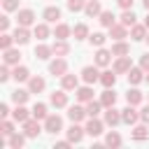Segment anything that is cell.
I'll use <instances>...</instances> for the list:
<instances>
[{
	"mask_svg": "<svg viewBox=\"0 0 149 149\" xmlns=\"http://www.w3.org/2000/svg\"><path fill=\"white\" fill-rule=\"evenodd\" d=\"M44 130H47V133H54V135L61 133V130H63V119H61L58 114H49V116L44 119Z\"/></svg>",
	"mask_w": 149,
	"mask_h": 149,
	"instance_id": "obj_1",
	"label": "cell"
},
{
	"mask_svg": "<svg viewBox=\"0 0 149 149\" xmlns=\"http://www.w3.org/2000/svg\"><path fill=\"white\" fill-rule=\"evenodd\" d=\"M86 116H88V114H86V107H81V105H70V107H68V119H70L72 123H81Z\"/></svg>",
	"mask_w": 149,
	"mask_h": 149,
	"instance_id": "obj_2",
	"label": "cell"
},
{
	"mask_svg": "<svg viewBox=\"0 0 149 149\" xmlns=\"http://www.w3.org/2000/svg\"><path fill=\"white\" fill-rule=\"evenodd\" d=\"M49 72H51L54 77H63V74L68 72V63H65V58H63V56H56V61L49 63Z\"/></svg>",
	"mask_w": 149,
	"mask_h": 149,
	"instance_id": "obj_3",
	"label": "cell"
},
{
	"mask_svg": "<svg viewBox=\"0 0 149 149\" xmlns=\"http://www.w3.org/2000/svg\"><path fill=\"white\" fill-rule=\"evenodd\" d=\"M137 119H140V112H135V105H128V107H123V109H121V121H123V123L135 126V123H137Z\"/></svg>",
	"mask_w": 149,
	"mask_h": 149,
	"instance_id": "obj_4",
	"label": "cell"
},
{
	"mask_svg": "<svg viewBox=\"0 0 149 149\" xmlns=\"http://www.w3.org/2000/svg\"><path fill=\"white\" fill-rule=\"evenodd\" d=\"M86 135H91V137H98V135H102V121L100 119H95V116H88V121H86Z\"/></svg>",
	"mask_w": 149,
	"mask_h": 149,
	"instance_id": "obj_5",
	"label": "cell"
},
{
	"mask_svg": "<svg viewBox=\"0 0 149 149\" xmlns=\"http://www.w3.org/2000/svg\"><path fill=\"white\" fill-rule=\"evenodd\" d=\"M16 26H35V12L33 9H19Z\"/></svg>",
	"mask_w": 149,
	"mask_h": 149,
	"instance_id": "obj_6",
	"label": "cell"
},
{
	"mask_svg": "<svg viewBox=\"0 0 149 149\" xmlns=\"http://www.w3.org/2000/svg\"><path fill=\"white\" fill-rule=\"evenodd\" d=\"M81 79H84L86 84H95V81H100V72H98V65H86V68L81 70Z\"/></svg>",
	"mask_w": 149,
	"mask_h": 149,
	"instance_id": "obj_7",
	"label": "cell"
},
{
	"mask_svg": "<svg viewBox=\"0 0 149 149\" xmlns=\"http://www.w3.org/2000/svg\"><path fill=\"white\" fill-rule=\"evenodd\" d=\"M40 119H28V121H23V133H26V137H37L40 135Z\"/></svg>",
	"mask_w": 149,
	"mask_h": 149,
	"instance_id": "obj_8",
	"label": "cell"
},
{
	"mask_svg": "<svg viewBox=\"0 0 149 149\" xmlns=\"http://www.w3.org/2000/svg\"><path fill=\"white\" fill-rule=\"evenodd\" d=\"M130 68H133L130 56H116V61H114V72H116V74H123V72H128Z\"/></svg>",
	"mask_w": 149,
	"mask_h": 149,
	"instance_id": "obj_9",
	"label": "cell"
},
{
	"mask_svg": "<svg viewBox=\"0 0 149 149\" xmlns=\"http://www.w3.org/2000/svg\"><path fill=\"white\" fill-rule=\"evenodd\" d=\"M12 35H14V42H16V44H28V40H30L28 26H16V30H14Z\"/></svg>",
	"mask_w": 149,
	"mask_h": 149,
	"instance_id": "obj_10",
	"label": "cell"
},
{
	"mask_svg": "<svg viewBox=\"0 0 149 149\" xmlns=\"http://www.w3.org/2000/svg\"><path fill=\"white\" fill-rule=\"evenodd\" d=\"M2 54H5V56H2V61H5L7 65H19V61H21V51H19V49L9 47V49H5Z\"/></svg>",
	"mask_w": 149,
	"mask_h": 149,
	"instance_id": "obj_11",
	"label": "cell"
},
{
	"mask_svg": "<svg viewBox=\"0 0 149 149\" xmlns=\"http://www.w3.org/2000/svg\"><path fill=\"white\" fill-rule=\"evenodd\" d=\"M112 56H114L112 51H107V49L98 47V51H95V65H98V68H105V65H109Z\"/></svg>",
	"mask_w": 149,
	"mask_h": 149,
	"instance_id": "obj_12",
	"label": "cell"
},
{
	"mask_svg": "<svg viewBox=\"0 0 149 149\" xmlns=\"http://www.w3.org/2000/svg\"><path fill=\"white\" fill-rule=\"evenodd\" d=\"M77 86H79V79H77V74H63L61 77V88H65V91H77Z\"/></svg>",
	"mask_w": 149,
	"mask_h": 149,
	"instance_id": "obj_13",
	"label": "cell"
},
{
	"mask_svg": "<svg viewBox=\"0 0 149 149\" xmlns=\"http://www.w3.org/2000/svg\"><path fill=\"white\" fill-rule=\"evenodd\" d=\"M105 123L107 126H116V123H121V112L119 109H114V107H105Z\"/></svg>",
	"mask_w": 149,
	"mask_h": 149,
	"instance_id": "obj_14",
	"label": "cell"
},
{
	"mask_svg": "<svg viewBox=\"0 0 149 149\" xmlns=\"http://www.w3.org/2000/svg\"><path fill=\"white\" fill-rule=\"evenodd\" d=\"M84 133H86V128H81L79 123H72V126L68 128V140L77 144V142H81V137H84Z\"/></svg>",
	"mask_w": 149,
	"mask_h": 149,
	"instance_id": "obj_15",
	"label": "cell"
},
{
	"mask_svg": "<svg viewBox=\"0 0 149 149\" xmlns=\"http://www.w3.org/2000/svg\"><path fill=\"white\" fill-rule=\"evenodd\" d=\"M44 86H47V81H44L40 74H35V77L28 79V91H30V93H42Z\"/></svg>",
	"mask_w": 149,
	"mask_h": 149,
	"instance_id": "obj_16",
	"label": "cell"
},
{
	"mask_svg": "<svg viewBox=\"0 0 149 149\" xmlns=\"http://www.w3.org/2000/svg\"><path fill=\"white\" fill-rule=\"evenodd\" d=\"M49 100H51L54 107H65V105H68V93H65V88H63V91H54V93L49 95Z\"/></svg>",
	"mask_w": 149,
	"mask_h": 149,
	"instance_id": "obj_17",
	"label": "cell"
},
{
	"mask_svg": "<svg viewBox=\"0 0 149 149\" xmlns=\"http://www.w3.org/2000/svg\"><path fill=\"white\" fill-rule=\"evenodd\" d=\"M42 19H44V21H47V23H56V21H58V19H61V9H58V7H54V5H51V7H47V9H44V12H42Z\"/></svg>",
	"mask_w": 149,
	"mask_h": 149,
	"instance_id": "obj_18",
	"label": "cell"
},
{
	"mask_svg": "<svg viewBox=\"0 0 149 149\" xmlns=\"http://www.w3.org/2000/svg\"><path fill=\"white\" fill-rule=\"evenodd\" d=\"M128 35V30H126V26L123 23H114L112 28H109V37L114 40V42H119V40H123Z\"/></svg>",
	"mask_w": 149,
	"mask_h": 149,
	"instance_id": "obj_19",
	"label": "cell"
},
{
	"mask_svg": "<svg viewBox=\"0 0 149 149\" xmlns=\"http://www.w3.org/2000/svg\"><path fill=\"white\" fill-rule=\"evenodd\" d=\"M147 26H140V23H135V26H130V37L135 40V42H142V40H147Z\"/></svg>",
	"mask_w": 149,
	"mask_h": 149,
	"instance_id": "obj_20",
	"label": "cell"
},
{
	"mask_svg": "<svg viewBox=\"0 0 149 149\" xmlns=\"http://www.w3.org/2000/svg\"><path fill=\"white\" fill-rule=\"evenodd\" d=\"M126 74H128V84H133V86H135V84H140L142 79H147V77H144V70H142V68H130V70H128Z\"/></svg>",
	"mask_w": 149,
	"mask_h": 149,
	"instance_id": "obj_21",
	"label": "cell"
},
{
	"mask_svg": "<svg viewBox=\"0 0 149 149\" xmlns=\"http://www.w3.org/2000/svg\"><path fill=\"white\" fill-rule=\"evenodd\" d=\"M100 84H102L105 88H112V86L116 84V72H114V70H105V72H100Z\"/></svg>",
	"mask_w": 149,
	"mask_h": 149,
	"instance_id": "obj_22",
	"label": "cell"
},
{
	"mask_svg": "<svg viewBox=\"0 0 149 149\" xmlns=\"http://www.w3.org/2000/svg\"><path fill=\"white\" fill-rule=\"evenodd\" d=\"M77 100H79V102H88V100H93V88H91V84H86V86H77Z\"/></svg>",
	"mask_w": 149,
	"mask_h": 149,
	"instance_id": "obj_23",
	"label": "cell"
},
{
	"mask_svg": "<svg viewBox=\"0 0 149 149\" xmlns=\"http://www.w3.org/2000/svg\"><path fill=\"white\" fill-rule=\"evenodd\" d=\"M7 144H9L12 149H21V147L26 144V133L21 135V133H16V130H14V133L7 137Z\"/></svg>",
	"mask_w": 149,
	"mask_h": 149,
	"instance_id": "obj_24",
	"label": "cell"
},
{
	"mask_svg": "<svg viewBox=\"0 0 149 149\" xmlns=\"http://www.w3.org/2000/svg\"><path fill=\"white\" fill-rule=\"evenodd\" d=\"M84 12H86V16H100V12H102V7H100V2L98 0H86V7H84Z\"/></svg>",
	"mask_w": 149,
	"mask_h": 149,
	"instance_id": "obj_25",
	"label": "cell"
},
{
	"mask_svg": "<svg viewBox=\"0 0 149 149\" xmlns=\"http://www.w3.org/2000/svg\"><path fill=\"white\" fill-rule=\"evenodd\" d=\"M100 102H102V107H114V102H116V93H114L112 88H105V91L100 93Z\"/></svg>",
	"mask_w": 149,
	"mask_h": 149,
	"instance_id": "obj_26",
	"label": "cell"
},
{
	"mask_svg": "<svg viewBox=\"0 0 149 149\" xmlns=\"http://www.w3.org/2000/svg\"><path fill=\"white\" fill-rule=\"evenodd\" d=\"M130 137H133V140H137V142L149 140V130H147V126H144V123H142V126H135V128L130 130Z\"/></svg>",
	"mask_w": 149,
	"mask_h": 149,
	"instance_id": "obj_27",
	"label": "cell"
},
{
	"mask_svg": "<svg viewBox=\"0 0 149 149\" xmlns=\"http://www.w3.org/2000/svg\"><path fill=\"white\" fill-rule=\"evenodd\" d=\"M70 33H72V28L68 23H56V28H54V37L56 40H68Z\"/></svg>",
	"mask_w": 149,
	"mask_h": 149,
	"instance_id": "obj_28",
	"label": "cell"
},
{
	"mask_svg": "<svg viewBox=\"0 0 149 149\" xmlns=\"http://www.w3.org/2000/svg\"><path fill=\"white\" fill-rule=\"evenodd\" d=\"M51 49H54V56H68V51H70V44H68L65 40H56V42L51 44Z\"/></svg>",
	"mask_w": 149,
	"mask_h": 149,
	"instance_id": "obj_29",
	"label": "cell"
},
{
	"mask_svg": "<svg viewBox=\"0 0 149 149\" xmlns=\"http://www.w3.org/2000/svg\"><path fill=\"white\" fill-rule=\"evenodd\" d=\"M12 77H14L16 81H28V79H30V72H28V68H23V65H14Z\"/></svg>",
	"mask_w": 149,
	"mask_h": 149,
	"instance_id": "obj_30",
	"label": "cell"
},
{
	"mask_svg": "<svg viewBox=\"0 0 149 149\" xmlns=\"http://www.w3.org/2000/svg\"><path fill=\"white\" fill-rule=\"evenodd\" d=\"M112 54H114V56H128V54H130V47H128L123 40H119V42L112 44Z\"/></svg>",
	"mask_w": 149,
	"mask_h": 149,
	"instance_id": "obj_31",
	"label": "cell"
},
{
	"mask_svg": "<svg viewBox=\"0 0 149 149\" xmlns=\"http://www.w3.org/2000/svg\"><path fill=\"white\" fill-rule=\"evenodd\" d=\"M51 54H54V49L47 47V44H37V47H35V58H40V61H47Z\"/></svg>",
	"mask_w": 149,
	"mask_h": 149,
	"instance_id": "obj_32",
	"label": "cell"
},
{
	"mask_svg": "<svg viewBox=\"0 0 149 149\" xmlns=\"http://www.w3.org/2000/svg\"><path fill=\"white\" fill-rule=\"evenodd\" d=\"M142 100H144V95H142L137 88H130V91L126 93V102H128V105H140Z\"/></svg>",
	"mask_w": 149,
	"mask_h": 149,
	"instance_id": "obj_33",
	"label": "cell"
},
{
	"mask_svg": "<svg viewBox=\"0 0 149 149\" xmlns=\"http://www.w3.org/2000/svg\"><path fill=\"white\" fill-rule=\"evenodd\" d=\"M33 116H35V119H40V121H44V119L49 116L47 105H44V102H35V105H33Z\"/></svg>",
	"mask_w": 149,
	"mask_h": 149,
	"instance_id": "obj_34",
	"label": "cell"
},
{
	"mask_svg": "<svg viewBox=\"0 0 149 149\" xmlns=\"http://www.w3.org/2000/svg\"><path fill=\"white\" fill-rule=\"evenodd\" d=\"M33 35H35L37 40H47V37H49V26H47V23H35Z\"/></svg>",
	"mask_w": 149,
	"mask_h": 149,
	"instance_id": "obj_35",
	"label": "cell"
},
{
	"mask_svg": "<svg viewBox=\"0 0 149 149\" xmlns=\"http://www.w3.org/2000/svg\"><path fill=\"white\" fill-rule=\"evenodd\" d=\"M72 35H74V40H86L88 37V26L86 23H77L72 28Z\"/></svg>",
	"mask_w": 149,
	"mask_h": 149,
	"instance_id": "obj_36",
	"label": "cell"
},
{
	"mask_svg": "<svg viewBox=\"0 0 149 149\" xmlns=\"http://www.w3.org/2000/svg\"><path fill=\"white\" fill-rule=\"evenodd\" d=\"M100 109H102V102H100V100H88V102H86V114H88V116H98Z\"/></svg>",
	"mask_w": 149,
	"mask_h": 149,
	"instance_id": "obj_37",
	"label": "cell"
},
{
	"mask_svg": "<svg viewBox=\"0 0 149 149\" xmlns=\"http://www.w3.org/2000/svg\"><path fill=\"white\" fill-rule=\"evenodd\" d=\"M105 144H107V147H121V135H119L116 130H109V133L105 135Z\"/></svg>",
	"mask_w": 149,
	"mask_h": 149,
	"instance_id": "obj_38",
	"label": "cell"
},
{
	"mask_svg": "<svg viewBox=\"0 0 149 149\" xmlns=\"http://www.w3.org/2000/svg\"><path fill=\"white\" fill-rule=\"evenodd\" d=\"M98 21H100V23H102L105 28H112V26H114V21H116V16H114L112 12H100Z\"/></svg>",
	"mask_w": 149,
	"mask_h": 149,
	"instance_id": "obj_39",
	"label": "cell"
},
{
	"mask_svg": "<svg viewBox=\"0 0 149 149\" xmlns=\"http://www.w3.org/2000/svg\"><path fill=\"white\" fill-rule=\"evenodd\" d=\"M28 95H30V91H23V88H16V91H12V100H14L16 105H23V102L28 100Z\"/></svg>",
	"mask_w": 149,
	"mask_h": 149,
	"instance_id": "obj_40",
	"label": "cell"
},
{
	"mask_svg": "<svg viewBox=\"0 0 149 149\" xmlns=\"http://www.w3.org/2000/svg\"><path fill=\"white\" fill-rule=\"evenodd\" d=\"M12 116H14V121L23 123V121H28V109H26L23 105H16V109L12 112Z\"/></svg>",
	"mask_w": 149,
	"mask_h": 149,
	"instance_id": "obj_41",
	"label": "cell"
},
{
	"mask_svg": "<svg viewBox=\"0 0 149 149\" xmlns=\"http://www.w3.org/2000/svg\"><path fill=\"white\" fill-rule=\"evenodd\" d=\"M135 14H133V9H123V14H121V23L126 26V28H130V26H135Z\"/></svg>",
	"mask_w": 149,
	"mask_h": 149,
	"instance_id": "obj_42",
	"label": "cell"
},
{
	"mask_svg": "<svg viewBox=\"0 0 149 149\" xmlns=\"http://www.w3.org/2000/svg\"><path fill=\"white\" fill-rule=\"evenodd\" d=\"M105 40H107V35H105V33H93V35H88V42H91L93 47H102V44H105Z\"/></svg>",
	"mask_w": 149,
	"mask_h": 149,
	"instance_id": "obj_43",
	"label": "cell"
},
{
	"mask_svg": "<svg viewBox=\"0 0 149 149\" xmlns=\"http://www.w3.org/2000/svg\"><path fill=\"white\" fill-rule=\"evenodd\" d=\"M12 44H14V35H9V33H2V35H0V49L5 51V49H9Z\"/></svg>",
	"mask_w": 149,
	"mask_h": 149,
	"instance_id": "obj_44",
	"label": "cell"
},
{
	"mask_svg": "<svg viewBox=\"0 0 149 149\" xmlns=\"http://www.w3.org/2000/svg\"><path fill=\"white\" fill-rule=\"evenodd\" d=\"M0 133H2V137H9V135L14 133V123L7 121V119H2V123H0Z\"/></svg>",
	"mask_w": 149,
	"mask_h": 149,
	"instance_id": "obj_45",
	"label": "cell"
},
{
	"mask_svg": "<svg viewBox=\"0 0 149 149\" xmlns=\"http://www.w3.org/2000/svg\"><path fill=\"white\" fill-rule=\"evenodd\" d=\"M86 7V0H68V9L70 12H81Z\"/></svg>",
	"mask_w": 149,
	"mask_h": 149,
	"instance_id": "obj_46",
	"label": "cell"
},
{
	"mask_svg": "<svg viewBox=\"0 0 149 149\" xmlns=\"http://www.w3.org/2000/svg\"><path fill=\"white\" fill-rule=\"evenodd\" d=\"M5 12H19V0H2Z\"/></svg>",
	"mask_w": 149,
	"mask_h": 149,
	"instance_id": "obj_47",
	"label": "cell"
},
{
	"mask_svg": "<svg viewBox=\"0 0 149 149\" xmlns=\"http://www.w3.org/2000/svg\"><path fill=\"white\" fill-rule=\"evenodd\" d=\"M9 77H12V70H9V65L5 63V65L0 68V81H7Z\"/></svg>",
	"mask_w": 149,
	"mask_h": 149,
	"instance_id": "obj_48",
	"label": "cell"
},
{
	"mask_svg": "<svg viewBox=\"0 0 149 149\" xmlns=\"http://www.w3.org/2000/svg\"><path fill=\"white\" fill-rule=\"evenodd\" d=\"M140 68H142V70H144V72H149V51H147V54H142V56H140Z\"/></svg>",
	"mask_w": 149,
	"mask_h": 149,
	"instance_id": "obj_49",
	"label": "cell"
},
{
	"mask_svg": "<svg viewBox=\"0 0 149 149\" xmlns=\"http://www.w3.org/2000/svg\"><path fill=\"white\" fill-rule=\"evenodd\" d=\"M0 30H2V33L9 30V16H0Z\"/></svg>",
	"mask_w": 149,
	"mask_h": 149,
	"instance_id": "obj_50",
	"label": "cell"
},
{
	"mask_svg": "<svg viewBox=\"0 0 149 149\" xmlns=\"http://www.w3.org/2000/svg\"><path fill=\"white\" fill-rule=\"evenodd\" d=\"M140 121H142V123H149V105L142 107V112H140Z\"/></svg>",
	"mask_w": 149,
	"mask_h": 149,
	"instance_id": "obj_51",
	"label": "cell"
},
{
	"mask_svg": "<svg viewBox=\"0 0 149 149\" xmlns=\"http://www.w3.org/2000/svg\"><path fill=\"white\" fill-rule=\"evenodd\" d=\"M116 2H119L121 9H133V2H135V0H116Z\"/></svg>",
	"mask_w": 149,
	"mask_h": 149,
	"instance_id": "obj_52",
	"label": "cell"
},
{
	"mask_svg": "<svg viewBox=\"0 0 149 149\" xmlns=\"http://www.w3.org/2000/svg\"><path fill=\"white\" fill-rule=\"evenodd\" d=\"M70 144H72V142H70V140H61V142H56V144H54V147H56V149H68V147H70Z\"/></svg>",
	"mask_w": 149,
	"mask_h": 149,
	"instance_id": "obj_53",
	"label": "cell"
},
{
	"mask_svg": "<svg viewBox=\"0 0 149 149\" xmlns=\"http://www.w3.org/2000/svg\"><path fill=\"white\" fill-rule=\"evenodd\" d=\"M0 116H2V119H7V116H9V107H7L5 102L0 105Z\"/></svg>",
	"mask_w": 149,
	"mask_h": 149,
	"instance_id": "obj_54",
	"label": "cell"
},
{
	"mask_svg": "<svg viewBox=\"0 0 149 149\" xmlns=\"http://www.w3.org/2000/svg\"><path fill=\"white\" fill-rule=\"evenodd\" d=\"M142 5H144V9L149 12V0H142Z\"/></svg>",
	"mask_w": 149,
	"mask_h": 149,
	"instance_id": "obj_55",
	"label": "cell"
},
{
	"mask_svg": "<svg viewBox=\"0 0 149 149\" xmlns=\"http://www.w3.org/2000/svg\"><path fill=\"white\" fill-rule=\"evenodd\" d=\"M144 26H147V28H149V14H147V19H144Z\"/></svg>",
	"mask_w": 149,
	"mask_h": 149,
	"instance_id": "obj_56",
	"label": "cell"
},
{
	"mask_svg": "<svg viewBox=\"0 0 149 149\" xmlns=\"http://www.w3.org/2000/svg\"><path fill=\"white\" fill-rule=\"evenodd\" d=\"M147 42H149V35H147Z\"/></svg>",
	"mask_w": 149,
	"mask_h": 149,
	"instance_id": "obj_57",
	"label": "cell"
},
{
	"mask_svg": "<svg viewBox=\"0 0 149 149\" xmlns=\"http://www.w3.org/2000/svg\"><path fill=\"white\" fill-rule=\"evenodd\" d=\"M147 81H149V74H147Z\"/></svg>",
	"mask_w": 149,
	"mask_h": 149,
	"instance_id": "obj_58",
	"label": "cell"
}]
</instances>
